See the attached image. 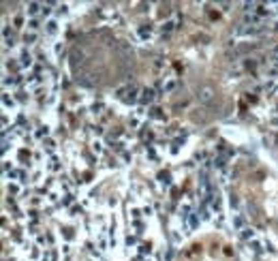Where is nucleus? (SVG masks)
<instances>
[{"label":"nucleus","instance_id":"obj_1","mask_svg":"<svg viewBox=\"0 0 278 261\" xmlns=\"http://www.w3.org/2000/svg\"><path fill=\"white\" fill-rule=\"evenodd\" d=\"M197 99H199V103H203V105H208V103L214 101V90L212 88H201L197 92Z\"/></svg>","mask_w":278,"mask_h":261},{"label":"nucleus","instance_id":"obj_2","mask_svg":"<svg viewBox=\"0 0 278 261\" xmlns=\"http://www.w3.org/2000/svg\"><path fill=\"white\" fill-rule=\"evenodd\" d=\"M28 9H30V13H37V11H39V5L33 3V5H28Z\"/></svg>","mask_w":278,"mask_h":261}]
</instances>
